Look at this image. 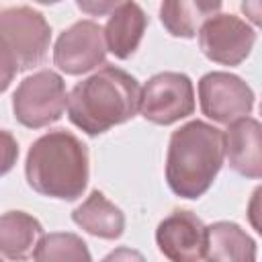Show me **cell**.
<instances>
[{
    "label": "cell",
    "mask_w": 262,
    "mask_h": 262,
    "mask_svg": "<svg viewBox=\"0 0 262 262\" xmlns=\"http://www.w3.org/2000/svg\"><path fill=\"white\" fill-rule=\"evenodd\" d=\"M139 82L125 70L104 66L68 94V119L86 135H100L135 117Z\"/></svg>",
    "instance_id": "6da1fadb"
},
{
    "label": "cell",
    "mask_w": 262,
    "mask_h": 262,
    "mask_svg": "<svg viewBox=\"0 0 262 262\" xmlns=\"http://www.w3.org/2000/svg\"><path fill=\"white\" fill-rule=\"evenodd\" d=\"M25 174L35 192L51 199L76 201L88 184V149L66 129L49 131L29 147Z\"/></svg>",
    "instance_id": "7a4b0ae2"
},
{
    "label": "cell",
    "mask_w": 262,
    "mask_h": 262,
    "mask_svg": "<svg viewBox=\"0 0 262 262\" xmlns=\"http://www.w3.org/2000/svg\"><path fill=\"white\" fill-rule=\"evenodd\" d=\"M223 133L205 123L190 121L176 129L166 154V180L182 199L203 196L223 166Z\"/></svg>",
    "instance_id": "3957f363"
},
{
    "label": "cell",
    "mask_w": 262,
    "mask_h": 262,
    "mask_svg": "<svg viewBox=\"0 0 262 262\" xmlns=\"http://www.w3.org/2000/svg\"><path fill=\"white\" fill-rule=\"evenodd\" d=\"M51 27L31 6H8L0 10V47L14 59L18 72L39 66L49 51Z\"/></svg>",
    "instance_id": "277c9868"
},
{
    "label": "cell",
    "mask_w": 262,
    "mask_h": 262,
    "mask_svg": "<svg viewBox=\"0 0 262 262\" xmlns=\"http://www.w3.org/2000/svg\"><path fill=\"white\" fill-rule=\"evenodd\" d=\"M66 106V82L53 70H39L27 76L12 94L14 119L29 129H41L59 121Z\"/></svg>",
    "instance_id": "5b68a950"
},
{
    "label": "cell",
    "mask_w": 262,
    "mask_h": 262,
    "mask_svg": "<svg viewBox=\"0 0 262 262\" xmlns=\"http://www.w3.org/2000/svg\"><path fill=\"white\" fill-rule=\"evenodd\" d=\"M141 117L156 125H172L194 113V88L186 74L160 72L139 92Z\"/></svg>",
    "instance_id": "8992f818"
},
{
    "label": "cell",
    "mask_w": 262,
    "mask_h": 262,
    "mask_svg": "<svg viewBox=\"0 0 262 262\" xmlns=\"http://www.w3.org/2000/svg\"><path fill=\"white\" fill-rule=\"evenodd\" d=\"M199 102L205 117L229 125L252 113L254 92L235 74L209 72L199 80Z\"/></svg>",
    "instance_id": "52a82bcc"
},
{
    "label": "cell",
    "mask_w": 262,
    "mask_h": 262,
    "mask_svg": "<svg viewBox=\"0 0 262 262\" xmlns=\"http://www.w3.org/2000/svg\"><path fill=\"white\" fill-rule=\"evenodd\" d=\"M196 35L205 57L221 66H239L256 43V31L235 14H213Z\"/></svg>",
    "instance_id": "ba28073f"
},
{
    "label": "cell",
    "mask_w": 262,
    "mask_h": 262,
    "mask_svg": "<svg viewBox=\"0 0 262 262\" xmlns=\"http://www.w3.org/2000/svg\"><path fill=\"white\" fill-rule=\"evenodd\" d=\"M106 45L102 27L94 20H78L66 29L53 47V63L68 76L86 74L104 63Z\"/></svg>",
    "instance_id": "9c48e42d"
},
{
    "label": "cell",
    "mask_w": 262,
    "mask_h": 262,
    "mask_svg": "<svg viewBox=\"0 0 262 262\" xmlns=\"http://www.w3.org/2000/svg\"><path fill=\"white\" fill-rule=\"evenodd\" d=\"M207 225L192 211H172L156 229V244L170 262H201Z\"/></svg>",
    "instance_id": "30bf717a"
},
{
    "label": "cell",
    "mask_w": 262,
    "mask_h": 262,
    "mask_svg": "<svg viewBox=\"0 0 262 262\" xmlns=\"http://www.w3.org/2000/svg\"><path fill=\"white\" fill-rule=\"evenodd\" d=\"M262 125L254 117H244L227 125L223 133V156L231 170L246 178L262 176Z\"/></svg>",
    "instance_id": "8fae6325"
},
{
    "label": "cell",
    "mask_w": 262,
    "mask_h": 262,
    "mask_svg": "<svg viewBox=\"0 0 262 262\" xmlns=\"http://www.w3.org/2000/svg\"><path fill=\"white\" fill-rule=\"evenodd\" d=\"M147 27V16L137 2H119L102 29L104 45L117 59H127L139 47Z\"/></svg>",
    "instance_id": "7c38bea8"
},
{
    "label": "cell",
    "mask_w": 262,
    "mask_h": 262,
    "mask_svg": "<svg viewBox=\"0 0 262 262\" xmlns=\"http://www.w3.org/2000/svg\"><path fill=\"white\" fill-rule=\"evenodd\" d=\"M207 262H256V242L231 221H217L205 229Z\"/></svg>",
    "instance_id": "4fadbf2b"
},
{
    "label": "cell",
    "mask_w": 262,
    "mask_h": 262,
    "mask_svg": "<svg viewBox=\"0 0 262 262\" xmlns=\"http://www.w3.org/2000/svg\"><path fill=\"white\" fill-rule=\"evenodd\" d=\"M72 219L78 227L102 239H117L125 229L123 211L100 190H92L86 201L72 211Z\"/></svg>",
    "instance_id": "5bb4252c"
},
{
    "label": "cell",
    "mask_w": 262,
    "mask_h": 262,
    "mask_svg": "<svg viewBox=\"0 0 262 262\" xmlns=\"http://www.w3.org/2000/svg\"><path fill=\"white\" fill-rule=\"evenodd\" d=\"M43 225L25 211L0 215V254L12 262H25L37 248Z\"/></svg>",
    "instance_id": "9a60e30c"
},
{
    "label": "cell",
    "mask_w": 262,
    "mask_h": 262,
    "mask_svg": "<svg viewBox=\"0 0 262 262\" xmlns=\"http://www.w3.org/2000/svg\"><path fill=\"white\" fill-rule=\"evenodd\" d=\"M219 8H221V2H217V0L215 2L213 0L164 2L160 6V20H162L164 29L170 35L190 39V37H194L199 33L201 25L207 18H211L213 14H217Z\"/></svg>",
    "instance_id": "2e32d148"
},
{
    "label": "cell",
    "mask_w": 262,
    "mask_h": 262,
    "mask_svg": "<svg viewBox=\"0 0 262 262\" xmlns=\"http://www.w3.org/2000/svg\"><path fill=\"white\" fill-rule=\"evenodd\" d=\"M33 258L35 262H92L86 242L70 231L43 233Z\"/></svg>",
    "instance_id": "e0dca14e"
},
{
    "label": "cell",
    "mask_w": 262,
    "mask_h": 262,
    "mask_svg": "<svg viewBox=\"0 0 262 262\" xmlns=\"http://www.w3.org/2000/svg\"><path fill=\"white\" fill-rule=\"evenodd\" d=\"M18 158V143L14 135L6 129H0V176L8 174Z\"/></svg>",
    "instance_id": "ac0fdd59"
},
{
    "label": "cell",
    "mask_w": 262,
    "mask_h": 262,
    "mask_svg": "<svg viewBox=\"0 0 262 262\" xmlns=\"http://www.w3.org/2000/svg\"><path fill=\"white\" fill-rule=\"evenodd\" d=\"M18 74V66L14 63V59L0 47V92H4L10 82L14 80V76Z\"/></svg>",
    "instance_id": "d6986e66"
},
{
    "label": "cell",
    "mask_w": 262,
    "mask_h": 262,
    "mask_svg": "<svg viewBox=\"0 0 262 262\" xmlns=\"http://www.w3.org/2000/svg\"><path fill=\"white\" fill-rule=\"evenodd\" d=\"M102 262H145V258L141 252L123 246V248H115L113 252H108L102 258Z\"/></svg>",
    "instance_id": "ffe728a7"
},
{
    "label": "cell",
    "mask_w": 262,
    "mask_h": 262,
    "mask_svg": "<svg viewBox=\"0 0 262 262\" xmlns=\"http://www.w3.org/2000/svg\"><path fill=\"white\" fill-rule=\"evenodd\" d=\"M242 10H244V12L252 10V16H250L252 23H256V25L260 23V4H258V2H254V4H248V2H246V4H242Z\"/></svg>",
    "instance_id": "44dd1931"
},
{
    "label": "cell",
    "mask_w": 262,
    "mask_h": 262,
    "mask_svg": "<svg viewBox=\"0 0 262 262\" xmlns=\"http://www.w3.org/2000/svg\"><path fill=\"white\" fill-rule=\"evenodd\" d=\"M0 262H4V260H2V258H0Z\"/></svg>",
    "instance_id": "7402d4cb"
}]
</instances>
